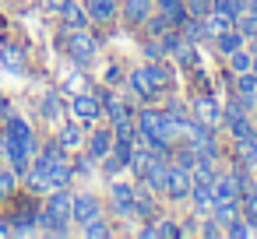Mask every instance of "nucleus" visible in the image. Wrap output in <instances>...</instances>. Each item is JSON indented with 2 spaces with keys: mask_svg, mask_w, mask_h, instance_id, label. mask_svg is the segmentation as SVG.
Segmentation results:
<instances>
[{
  "mask_svg": "<svg viewBox=\"0 0 257 239\" xmlns=\"http://www.w3.org/2000/svg\"><path fill=\"white\" fill-rule=\"evenodd\" d=\"M60 18H64V29H88V11H85V8H78L74 0L60 11Z\"/></svg>",
  "mask_w": 257,
  "mask_h": 239,
  "instance_id": "nucleus-18",
  "label": "nucleus"
},
{
  "mask_svg": "<svg viewBox=\"0 0 257 239\" xmlns=\"http://www.w3.org/2000/svg\"><path fill=\"white\" fill-rule=\"evenodd\" d=\"M145 25H148V32H152V39H159V36H162L166 29H173V25H169V22H166L162 15H159V18H152V15H148V18H145Z\"/></svg>",
  "mask_w": 257,
  "mask_h": 239,
  "instance_id": "nucleus-32",
  "label": "nucleus"
},
{
  "mask_svg": "<svg viewBox=\"0 0 257 239\" xmlns=\"http://www.w3.org/2000/svg\"><path fill=\"white\" fill-rule=\"evenodd\" d=\"M190 186H194V172L190 169H183V165H169V172H166V197L169 200H183V197H190Z\"/></svg>",
  "mask_w": 257,
  "mask_h": 239,
  "instance_id": "nucleus-6",
  "label": "nucleus"
},
{
  "mask_svg": "<svg viewBox=\"0 0 257 239\" xmlns=\"http://www.w3.org/2000/svg\"><path fill=\"white\" fill-rule=\"evenodd\" d=\"M201 22H204V29H208V36H218V32H229V29L236 25V18H232V15H225V11H218V8H211V11H208V15H204Z\"/></svg>",
  "mask_w": 257,
  "mask_h": 239,
  "instance_id": "nucleus-15",
  "label": "nucleus"
},
{
  "mask_svg": "<svg viewBox=\"0 0 257 239\" xmlns=\"http://www.w3.org/2000/svg\"><path fill=\"white\" fill-rule=\"evenodd\" d=\"M88 22H95V25H106V22H113L116 18V11H120V4L116 0H88Z\"/></svg>",
  "mask_w": 257,
  "mask_h": 239,
  "instance_id": "nucleus-10",
  "label": "nucleus"
},
{
  "mask_svg": "<svg viewBox=\"0 0 257 239\" xmlns=\"http://www.w3.org/2000/svg\"><path fill=\"white\" fill-rule=\"evenodd\" d=\"M39 113H43V120H60V95L57 92H46L43 95V102H39Z\"/></svg>",
  "mask_w": 257,
  "mask_h": 239,
  "instance_id": "nucleus-20",
  "label": "nucleus"
},
{
  "mask_svg": "<svg viewBox=\"0 0 257 239\" xmlns=\"http://www.w3.org/2000/svg\"><path fill=\"white\" fill-rule=\"evenodd\" d=\"M250 169H253V179H257V158H253V162H250Z\"/></svg>",
  "mask_w": 257,
  "mask_h": 239,
  "instance_id": "nucleus-39",
  "label": "nucleus"
},
{
  "mask_svg": "<svg viewBox=\"0 0 257 239\" xmlns=\"http://www.w3.org/2000/svg\"><path fill=\"white\" fill-rule=\"evenodd\" d=\"M183 4H187V11H190L194 18H204V15L215 8V0H183Z\"/></svg>",
  "mask_w": 257,
  "mask_h": 239,
  "instance_id": "nucleus-28",
  "label": "nucleus"
},
{
  "mask_svg": "<svg viewBox=\"0 0 257 239\" xmlns=\"http://www.w3.org/2000/svg\"><path fill=\"white\" fill-rule=\"evenodd\" d=\"M134 197H138V186H131V183H113L109 186V204L123 218H134Z\"/></svg>",
  "mask_w": 257,
  "mask_h": 239,
  "instance_id": "nucleus-7",
  "label": "nucleus"
},
{
  "mask_svg": "<svg viewBox=\"0 0 257 239\" xmlns=\"http://www.w3.org/2000/svg\"><path fill=\"white\" fill-rule=\"evenodd\" d=\"M15 197V172H4L0 169V200Z\"/></svg>",
  "mask_w": 257,
  "mask_h": 239,
  "instance_id": "nucleus-31",
  "label": "nucleus"
},
{
  "mask_svg": "<svg viewBox=\"0 0 257 239\" xmlns=\"http://www.w3.org/2000/svg\"><path fill=\"white\" fill-rule=\"evenodd\" d=\"M67 4H71V0H43V8H46L50 15H60V11H64Z\"/></svg>",
  "mask_w": 257,
  "mask_h": 239,
  "instance_id": "nucleus-35",
  "label": "nucleus"
},
{
  "mask_svg": "<svg viewBox=\"0 0 257 239\" xmlns=\"http://www.w3.org/2000/svg\"><path fill=\"white\" fill-rule=\"evenodd\" d=\"M25 50L18 46V43H4L0 46V67L4 71H11V74H25Z\"/></svg>",
  "mask_w": 257,
  "mask_h": 239,
  "instance_id": "nucleus-9",
  "label": "nucleus"
},
{
  "mask_svg": "<svg viewBox=\"0 0 257 239\" xmlns=\"http://www.w3.org/2000/svg\"><path fill=\"white\" fill-rule=\"evenodd\" d=\"M57 144H60L64 151H78V148L85 144V134H81V123H78V120H71V123H64V127H60V134H57Z\"/></svg>",
  "mask_w": 257,
  "mask_h": 239,
  "instance_id": "nucleus-12",
  "label": "nucleus"
},
{
  "mask_svg": "<svg viewBox=\"0 0 257 239\" xmlns=\"http://www.w3.org/2000/svg\"><path fill=\"white\" fill-rule=\"evenodd\" d=\"M155 235H166V239H176V235H183V228H180L176 221H169V218H162V221L155 225Z\"/></svg>",
  "mask_w": 257,
  "mask_h": 239,
  "instance_id": "nucleus-29",
  "label": "nucleus"
},
{
  "mask_svg": "<svg viewBox=\"0 0 257 239\" xmlns=\"http://www.w3.org/2000/svg\"><path fill=\"white\" fill-rule=\"evenodd\" d=\"M232 92H236L246 106H253V102H257V74H253V71H243V74L236 78V88H232Z\"/></svg>",
  "mask_w": 257,
  "mask_h": 239,
  "instance_id": "nucleus-16",
  "label": "nucleus"
},
{
  "mask_svg": "<svg viewBox=\"0 0 257 239\" xmlns=\"http://www.w3.org/2000/svg\"><path fill=\"white\" fill-rule=\"evenodd\" d=\"M229 130H232V141H246V137H257V130L250 127V120H246V116H236V120H229Z\"/></svg>",
  "mask_w": 257,
  "mask_h": 239,
  "instance_id": "nucleus-24",
  "label": "nucleus"
},
{
  "mask_svg": "<svg viewBox=\"0 0 257 239\" xmlns=\"http://www.w3.org/2000/svg\"><path fill=\"white\" fill-rule=\"evenodd\" d=\"M180 32H183V39H187V43H197V39H204V36H208V29H204V22H201V18H187V22L180 25Z\"/></svg>",
  "mask_w": 257,
  "mask_h": 239,
  "instance_id": "nucleus-22",
  "label": "nucleus"
},
{
  "mask_svg": "<svg viewBox=\"0 0 257 239\" xmlns=\"http://www.w3.org/2000/svg\"><path fill=\"white\" fill-rule=\"evenodd\" d=\"M215 8L225 11V15H232V18H239L246 11V0H215Z\"/></svg>",
  "mask_w": 257,
  "mask_h": 239,
  "instance_id": "nucleus-27",
  "label": "nucleus"
},
{
  "mask_svg": "<svg viewBox=\"0 0 257 239\" xmlns=\"http://www.w3.org/2000/svg\"><path fill=\"white\" fill-rule=\"evenodd\" d=\"M25 179H29L32 190L50 193V190L67 186V183L74 179V165L67 162V151H64L57 141H50V144H43V148L32 155V165H29Z\"/></svg>",
  "mask_w": 257,
  "mask_h": 239,
  "instance_id": "nucleus-1",
  "label": "nucleus"
},
{
  "mask_svg": "<svg viewBox=\"0 0 257 239\" xmlns=\"http://www.w3.org/2000/svg\"><path fill=\"white\" fill-rule=\"evenodd\" d=\"M243 218L250 228H257V186L243 190Z\"/></svg>",
  "mask_w": 257,
  "mask_h": 239,
  "instance_id": "nucleus-21",
  "label": "nucleus"
},
{
  "mask_svg": "<svg viewBox=\"0 0 257 239\" xmlns=\"http://www.w3.org/2000/svg\"><path fill=\"white\" fill-rule=\"evenodd\" d=\"M81 232H85L88 239H106V235H113V228H109V225H106L99 214H95L92 221H85V225H81Z\"/></svg>",
  "mask_w": 257,
  "mask_h": 239,
  "instance_id": "nucleus-25",
  "label": "nucleus"
},
{
  "mask_svg": "<svg viewBox=\"0 0 257 239\" xmlns=\"http://www.w3.org/2000/svg\"><path fill=\"white\" fill-rule=\"evenodd\" d=\"M64 46H67V57H71L78 67H88V64L95 60V53H99L95 39L88 36V29H67V32H64Z\"/></svg>",
  "mask_w": 257,
  "mask_h": 239,
  "instance_id": "nucleus-4",
  "label": "nucleus"
},
{
  "mask_svg": "<svg viewBox=\"0 0 257 239\" xmlns=\"http://www.w3.org/2000/svg\"><path fill=\"white\" fill-rule=\"evenodd\" d=\"M236 29L243 32V39H257V11H243L236 18Z\"/></svg>",
  "mask_w": 257,
  "mask_h": 239,
  "instance_id": "nucleus-26",
  "label": "nucleus"
},
{
  "mask_svg": "<svg viewBox=\"0 0 257 239\" xmlns=\"http://www.w3.org/2000/svg\"><path fill=\"white\" fill-rule=\"evenodd\" d=\"M201 232H204V235H218V225H215V218H208V221L201 225Z\"/></svg>",
  "mask_w": 257,
  "mask_h": 239,
  "instance_id": "nucleus-36",
  "label": "nucleus"
},
{
  "mask_svg": "<svg viewBox=\"0 0 257 239\" xmlns=\"http://www.w3.org/2000/svg\"><path fill=\"white\" fill-rule=\"evenodd\" d=\"M215 43H218V50H222V53L229 57V53H236V50L243 46V32H239V29L232 25L229 32H218V36H215Z\"/></svg>",
  "mask_w": 257,
  "mask_h": 239,
  "instance_id": "nucleus-19",
  "label": "nucleus"
},
{
  "mask_svg": "<svg viewBox=\"0 0 257 239\" xmlns=\"http://www.w3.org/2000/svg\"><path fill=\"white\" fill-rule=\"evenodd\" d=\"M109 148H113V130H95L92 137H85V151H88V158H106L109 155Z\"/></svg>",
  "mask_w": 257,
  "mask_h": 239,
  "instance_id": "nucleus-11",
  "label": "nucleus"
},
{
  "mask_svg": "<svg viewBox=\"0 0 257 239\" xmlns=\"http://www.w3.org/2000/svg\"><path fill=\"white\" fill-rule=\"evenodd\" d=\"M253 11H257V0H253Z\"/></svg>",
  "mask_w": 257,
  "mask_h": 239,
  "instance_id": "nucleus-40",
  "label": "nucleus"
},
{
  "mask_svg": "<svg viewBox=\"0 0 257 239\" xmlns=\"http://www.w3.org/2000/svg\"><path fill=\"white\" fill-rule=\"evenodd\" d=\"M145 57H148V60H162V57H166V50H162V43H159V39H152V43L145 46Z\"/></svg>",
  "mask_w": 257,
  "mask_h": 239,
  "instance_id": "nucleus-34",
  "label": "nucleus"
},
{
  "mask_svg": "<svg viewBox=\"0 0 257 239\" xmlns=\"http://www.w3.org/2000/svg\"><path fill=\"white\" fill-rule=\"evenodd\" d=\"M159 15L173 25V29H180L187 18H190V11H187V4L183 0H159Z\"/></svg>",
  "mask_w": 257,
  "mask_h": 239,
  "instance_id": "nucleus-13",
  "label": "nucleus"
},
{
  "mask_svg": "<svg viewBox=\"0 0 257 239\" xmlns=\"http://www.w3.org/2000/svg\"><path fill=\"white\" fill-rule=\"evenodd\" d=\"M250 71H253V74H257V53H253V60H250Z\"/></svg>",
  "mask_w": 257,
  "mask_h": 239,
  "instance_id": "nucleus-38",
  "label": "nucleus"
},
{
  "mask_svg": "<svg viewBox=\"0 0 257 239\" xmlns=\"http://www.w3.org/2000/svg\"><path fill=\"white\" fill-rule=\"evenodd\" d=\"M99 214V200H95V193H74V207H71V221H78V225H85V221H92Z\"/></svg>",
  "mask_w": 257,
  "mask_h": 239,
  "instance_id": "nucleus-8",
  "label": "nucleus"
},
{
  "mask_svg": "<svg viewBox=\"0 0 257 239\" xmlns=\"http://www.w3.org/2000/svg\"><path fill=\"white\" fill-rule=\"evenodd\" d=\"M71 116H74L81 127H92V123H99V120L106 116V109H102V99H99V95H88V92H78V95L71 99Z\"/></svg>",
  "mask_w": 257,
  "mask_h": 239,
  "instance_id": "nucleus-5",
  "label": "nucleus"
},
{
  "mask_svg": "<svg viewBox=\"0 0 257 239\" xmlns=\"http://www.w3.org/2000/svg\"><path fill=\"white\" fill-rule=\"evenodd\" d=\"M4 116H11V106H8V99H4V92H0V120Z\"/></svg>",
  "mask_w": 257,
  "mask_h": 239,
  "instance_id": "nucleus-37",
  "label": "nucleus"
},
{
  "mask_svg": "<svg viewBox=\"0 0 257 239\" xmlns=\"http://www.w3.org/2000/svg\"><path fill=\"white\" fill-rule=\"evenodd\" d=\"M148 15H152V0H123V18L131 25H145Z\"/></svg>",
  "mask_w": 257,
  "mask_h": 239,
  "instance_id": "nucleus-17",
  "label": "nucleus"
},
{
  "mask_svg": "<svg viewBox=\"0 0 257 239\" xmlns=\"http://www.w3.org/2000/svg\"><path fill=\"white\" fill-rule=\"evenodd\" d=\"M194 120L204 123V127H215V123L222 120L218 102H215V99H197V102H194Z\"/></svg>",
  "mask_w": 257,
  "mask_h": 239,
  "instance_id": "nucleus-14",
  "label": "nucleus"
},
{
  "mask_svg": "<svg viewBox=\"0 0 257 239\" xmlns=\"http://www.w3.org/2000/svg\"><path fill=\"white\" fill-rule=\"evenodd\" d=\"M225 232H229L232 239H246V235H250V225H246V218H243V221H239V218H229Z\"/></svg>",
  "mask_w": 257,
  "mask_h": 239,
  "instance_id": "nucleus-30",
  "label": "nucleus"
},
{
  "mask_svg": "<svg viewBox=\"0 0 257 239\" xmlns=\"http://www.w3.org/2000/svg\"><path fill=\"white\" fill-rule=\"evenodd\" d=\"M253 158H257V137L236 141V162H239V165H250Z\"/></svg>",
  "mask_w": 257,
  "mask_h": 239,
  "instance_id": "nucleus-23",
  "label": "nucleus"
},
{
  "mask_svg": "<svg viewBox=\"0 0 257 239\" xmlns=\"http://www.w3.org/2000/svg\"><path fill=\"white\" fill-rule=\"evenodd\" d=\"M250 60H253V57H250V53H243V50L229 53V64H232V71H239V74H243V71H250Z\"/></svg>",
  "mask_w": 257,
  "mask_h": 239,
  "instance_id": "nucleus-33",
  "label": "nucleus"
},
{
  "mask_svg": "<svg viewBox=\"0 0 257 239\" xmlns=\"http://www.w3.org/2000/svg\"><path fill=\"white\" fill-rule=\"evenodd\" d=\"M169 88V71L162 67V60H148V64H141L134 74H131V92L138 95V99H145V102H152L159 92H166Z\"/></svg>",
  "mask_w": 257,
  "mask_h": 239,
  "instance_id": "nucleus-3",
  "label": "nucleus"
},
{
  "mask_svg": "<svg viewBox=\"0 0 257 239\" xmlns=\"http://www.w3.org/2000/svg\"><path fill=\"white\" fill-rule=\"evenodd\" d=\"M4 155H8V165L15 176H25L29 165H32V155H36V130L25 116H4Z\"/></svg>",
  "mask_w": 257,
  "mask_h": 239,
  "instance_id": "nucleus-2",
  "label": "nucleus"
}]
</instances>
